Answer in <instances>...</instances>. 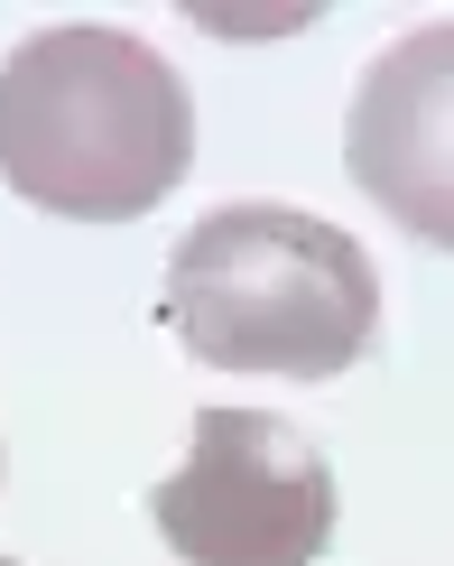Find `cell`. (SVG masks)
Wrapping results in <instances>:
<instances>
[{
	"mask_svg": "<svg viewBox=\"0 0 454 566\" xmlns=\"http://www.w3.org/2000/svg\"><path fill=\"white\" fill-rule=\"evenodd\" d=\"M196 103L149 38L65 19L0 56V186L65 223H139L186 186Z\"/></svg>",
	"mask_w": 454,
	"mask_h": 566,
	"instance_id": "obj_1",
	"label": "cell"
},
{
	"mask_svg": "<svg viewBox=\"0 0 454 566\" xmlns=\"http://www.w3.org/2000/svg\"><path fill=\"white\" fill-rule=\"evenodd\" d=\"M0 566H19V557H0Z\"/></svg>",
	"mask_w": 454,
	"mask_h": 566,
	"instance_id": "obj_5",
	"label": "cell"
},
{
	"mask_svg": "<svg viewBox=\"0 0 454 566\" xmlns=\"http://www.w3.org/2000/svg\"><path fill=\"white\" fill-rule=\"evenodd\" d=\"M158 325L213 371L334 381L380 344V279L344 223L297 205H213L167 251Z\"/></svg>",
	"mask_w": 454,
	"mask_h": 566,
	"instance_id": "obj_2",
	"label": "cell"
},
{
	"mask_svg": "<svg viewBox=\"0 0 454 566\" xmlns=\"http://www.w3.org/2000/svg\"><path fill=\"white\" fill-rule=\"evenodd\" d=\"M344 168L399 232L454 251V19H426L371 56L344 122Z\"/></svg>",
	"mask_w": 454,
	"mask_h": 566,
	"instance_id": "obj_4",
	"label": "cell"
},
{
	"mask_svg": "<svg viewBox=\"0 0 454 566\" xmlns=\"http://www.w3.org/2000/svg\"><path fill=\"white\" fill-rule=\"evenodd\" d=\"M149 521L186 566H316L334 538V464L288 418L196 409L177 474L149 492Z\"/></svg>",
	"mask_w": 454,
	"mask_h": 566,
	"instance_id": "obj_3",
	"label": "cell"
}]
</instances>
